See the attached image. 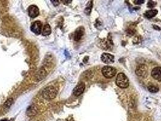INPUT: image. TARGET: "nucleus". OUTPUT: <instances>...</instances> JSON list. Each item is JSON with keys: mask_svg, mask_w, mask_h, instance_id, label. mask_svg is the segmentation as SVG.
Listing matches in <instances>:
<instances>
[{"mask_svg": "<svg viewBox=\"0 0 161 121\" xmlns=\"http://www.w3.org/2000/svg\"><path fill=\"white\" fill-rule=\"evenodd\" d=\"M57 93V90L54 87L49 86L43 90L42 95L44 99L47 100H52L56 97Z\"/></svg>", "mask_w": 161, "mask_h": 121, "instance_id": "f257e3e1", "label": "nucleus"}, {"mask_svg": "<svg viewBox=\"0 0 161 121\" xmlns=\"http://www.w3.org/2000/svg\"><path fill=\"white\" fill-rule=\"evenodd\" d=\"M116 84L121 88H126L129 85V81L124 73H119L118 74L116 77Z\"/></svg>", "mask_w": 161, "mask_h": 121, "instance_id": "f03ea898", "label": "nucleus"}, {"mask_svg": "<svg viewBox=\"0 0 161 121\" xmlns=\"http://www.w3.org/2000/svg\"><path fill=\"white\" fill-rule=\"evenodd\" d=\"M102 73L104 77L110 79L114 76L116 73V70L113 67L104 66L102 69Z\"/></svg>", "mask_w": 161, "mask_h": 121, "instance_id": "7ed1b4c3", "label": "nucleus"}, {"mask_svg": "<svg viewBox=\"0 0 161 121\" xmlns=\"http://www.w3.org/2000/svg\"><path fill=\"white\" fill-rule=\"evenodd\" d=\"M31 30L37 35H40L42 29V23L40 21H35L31 27Z\"/></svg>", "mask_w": 161, "mask_h": 121, "instance_id": "20e7f679", "label": "nucleus"}, {"mask_svg": "<svg viewBox=\"0 0 161 121\" xmlns=\"http://www.w3.org/2000/svg\"><path fill=\"white\" fill-rule=\"evenodd\" d=\"M28 14L30 17L35 18L39 15V9L35 5H31L28 9Z\"/></svg>", "mask_w": 161, "mask_h": 121, "instance_id": "39448f33", "label": "nucleus"}, {"mask_svg": "<svg viewBox=\"0 0 161 121\" xmlns=\"http://www.w3.org/2000/svg\"><path fill=\"white\" fill-rule=\"evenodd\" d=\"M85 88V84L82 82H79L74 88L73 90V94L75 96H79V95H81L84 91Z\"/></svg>", "mask_w": 161, "mask_h": 121, "instance_id": "423d86ee", "label": "nucleus"}, {"mask_svg": "<svg viewBox=\"0 0 161 121\" xmlns=\"http://www.w3.org/2000/svg\"><path fill=\"white\" fill-rule=\"evenodd\" d=\"M151 75L154 79L161 81V67H156L154 68L151 71Z\"/></svg>", "mask_w": 161, "mask_h": 121, "instance_id": "0eeeda50", "label": "nucleus"}, {"mask_svg": "<svg viewBox=\"0 0 161 121\" xmlns=\"http://www.w3.org/2000/svg\"><path fill=\"white\" fill-rule=\"evenodd\" d=\"M147 72V67L144 64L139 65L136 69V74L139 76L143 77Z\"/></svg>", "mask_w": 161, "mask_h": 121, "instance_id": "6e6552de", "label": "nucleus"}, {"mask_svg": "<svg viewBox=\"0 0 161 121\" xmlns=\"http://www.w3.org/2000/svg\"><path fill=\"white\" fill-rule=\"evenodd\" d=\"M101 60L105 64H112L114 62V58L109 53H103L101 56Z\"/></svg>", "mask_w": 161, "mask_h": 121, "instance_id": "1a4fd4ad", "label": "nucleus"}, {"mask_svg": "<svg viewBox=\"0 0 161 121\" xmlns=\"http://www.w3.org/2000/svg\"><path fill=\"white\" fill-rule=\"evenodd\" d=\"M84 33V29L82 27L78 28L75 33V37H74L75 40L76 41H79L81 39L82 37L83 36Z\"/></svg>", "mask_w": 161, "mask_h": 121, "instance_id": "9d476101", "label": "nucleus"}, {"mask_svg": "<svg viewBox=\"0 0 161 121\" xmlns=\"http://www.w3.org/2000/svg\"><path fill=\"white\" fill-rule=\"evenodd\" d=\"M47 75V72L46 70L44 68H41L40 69V70L38 72V73L36 75V79L37 81H41L43 79H44Z\"/></svg>", "mask_w": 161, "mask_h": 121, "instance_id": "9b49d317", "label": "nucleus"}, {"mask_svg": "<svg viewBox=\"0 0 161 121\" xmlns=\"http://www.w3.org/2000/svg\"><path fill=\"white\" fill-rule=\"evenodd\" d=\"M37 113V108L34 105H31L30 106L28 109L27 110V114L29 116H35Z\"/></svg>", "mask_w": 161, "mask_h": 121, "instance_id": "f8f14e48", "label": "nucleus"}, {"mask_svg": "<svg viewBox=\"0 0 161 121\" xmlns=\"http://www.w3.org/2000/svg\"><path fill=\"white\" fill-rule=\"evenodd\" d=\"M157 14V11L156 9H152V10H150L147 11L145 13V16L148 18H153L154 17H155Z\"/></svg>", "mask_w": 161, "mask_h": 121, "instance_id": "ddd939ff", "label": "nucleus"}, {"mask_svg": "<svg viewBox=\"0 0 161 121\" xmlns=\"http://www.w3.org/2000/svg\"><path fill=\"white\" fill-rule=\"evenodd\" d=\"M52 30H51V27L50 26V25L49 24H46L44 27L43 30V35L44 37L48 36L51 33Z\"/></svg>", "mask_w": 161, "mask_h": 121, "instance_id": "4468645a", "label": "nucleus"}, {"mask_svg": "<svg viewBox=\"0 0 161 121\" xmlns=\"http://www.w3.org/2000/svg\"><path fill=\"white\" fill-rule=\"evenodd\" d=\"M148 90H149L150 92L154 93H157L159 91V88L157 85H155L154 84H150L148 86Z\"/></svg>", "mask_w": 161, "mask_h": 121, "instance_id": "2eb2a0df", "label": "nucleus"}, {"mask_svg": "<svg viewBox=\"0 0 161 121\" xmlns=\"http://www.w3.org/2000/svg\"><path fill=\"white\" fill-rule=\"evenodd\" d=\"M12 102H13V99H12V98H11V99H9L5 102V107L9 108V107H11V105H12Z\"/></svg>", "mask_w": 161, "mask_h": 121, "instance_id": "dca6fc26", "label": "nucleus"}, {"mask_svg": "<svg viewBox=\"0 0 161 121\" xmlns=\"http://www.w3.org/2000/svg\"><path fill=\"white\" fill-rule=\"evenodd\" d=\"M156 3L153 2H149L148 3V5H147V6L149 8H152L153 7H154L156 6Z\"/></svg>", "mask_w": 161, "mask_h": 121, "instance_id": "f3484780", "label": "nucleus"}, {"mask_svg": "<svg viewBox=\"0 0 161 121\" xmlns=\"http://www.w3.org/2000/svg\"><path fill=\"white\" fill-rule=\"evenodd\" d=\"M135 4H137V5H140V4H142L144 3V1H142V0H137V1H134V2Z\"/></svg>", "mask_w": 161, "mask_h": 121, "instance_id": "a211bd4d", "label": "nucleus"}, {"mask_svg": "<svg viewBox=\"0 0 161 121\" xmlns=\"http://www.w3.org/2000/svg\"><path fill=\"white\" fill-rule=\"evenodd\" d=\"M51 2H52L53 5L55 6H58L59 5V1H57V0H55H55H53V1H51Z\"/></svg>", "mask_w": 161, "mask_h": 121, "instance_id": "6ab92c4d", "label": "nucleus"}]
</instances>
